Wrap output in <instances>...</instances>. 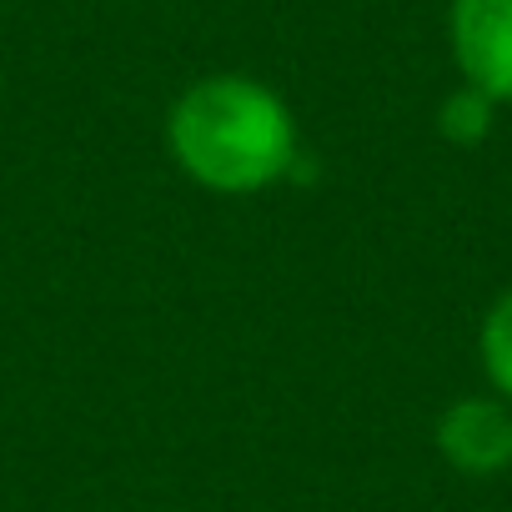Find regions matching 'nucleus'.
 I'll use <instances>...</instances> for the list:
<instances>
[{
    "label": "nucleus",
    "mask_w": 512,
    "mask_h": 512,
    "mask_svg": "<svg viewBox=\"0 0 512 512\" xmlns=\"http://www.w3.org/2000/svg\"><path fill=\"white\" fill-rule=\"evenodd\" d=\"M492 121H497V101L482 96L477 86H457L442 106H437V131L442 141L452 146H482L492 136Z\"/></svg>",
    "instance_id": "obj_4"
},
{
    "label": "nucleus",
    "mask_w": 512,
    "mask_h": 512,
    "mask_svg": "<svg viewBox=\"0 0 512 512\" xmlns=\"http://www.w3.org/2000/svg\"><path fill=\"white\" fill-rule=\"evenodd\" d=\"M166 136L181 171L221 196L262 191L297 161V121L287 101L251 76H206L186 86Z\"/></svg>",
    "instance_id": "obj_1"
},
{
    "label": "nucleus",
    "mask_w": 512,
    "mask_h": 512,
    "mask_svg": "<svg viewBox=\"0 0 512 512\" xmlns=\"http://www.w3.org/2000/svg\"><path fill=\"white\" fill-rule=\"evenodd\" d=\"M477 347H482L487 382H492L502 397H512V292H502V297L492 302V312H487V322H482Z\"/></svg>",
    "instance_id": "obj_5"
},
{
    "label": "nucleus",
    "mask_w": 512,
    "mask_h": 512,
    "mask_svg": "<svg viewBox=\"0 0 512 512\" xmlns=\"http://www.w3.org/2000/svg\"><path fill=\"white\" fill-rule=\"evenodd\" d=\"M437 452L467 472L492 477L512 462V412L492 397H462L437 417Z\"/></svg>",
    "instance_id": "obj_3"
},
{
    "label": "nucleus",
    "mask_w": 512,
    "mask_h": 512,
    "mask_svg": "<svg viewBox=\"0 0 512 512\" xmlns=\"http://www.w3.org/2000/svg\"><path fill=\"white\" fill-rule=\"evenodd\" d=\"M447 41L462 86H477L497 106L512 101V0H452Z\"/></svg>",
    "instance_id": "obj_2"
}]
</instances>
